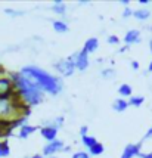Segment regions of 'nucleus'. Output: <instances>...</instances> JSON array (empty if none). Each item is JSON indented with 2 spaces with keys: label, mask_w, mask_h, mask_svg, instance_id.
Masks as SVG:
<instances>
[{
  "label": "nucleus",
  "mask_w": 152,
  "mask_h": 158,
  "mask_svg": "<svg viewBox=\"0 0 152 158\" xmlns=\"http://www.w3.org/2000/svg\"><path fill=\"white\" fill-rule=\"evenodd\" d=\"M145 102V98L142 96V95H138V96H131L129 98V105L131 106H134V108H139V106H142Z\"/></svg>",
  "instance_id": "6ab92c4d"
},
{
  "label": "nucleus",
  "mask_w": 152,
  "mask_h": 158,
  "mask_svg": "<svg viewBox=\"0 0 152 158\" xmlns=\"http://www.w3.org/2000/svg\"><path fill=\"white\" fill-rule=\"evenodd\" d=\"M87 130H89L87 126H81V127H80V136H81V138H83V136H87Z\"/></svg>",
  "instance_id": "bb28decb"
},
{
  "label": "nucleus",
  "mask_w": 152,
  "mask_h": 158,
  "mask_svg": "<svg viewBox=\"0 0 152 158\" xmlns=\"http://www.w3.org/2000/svg\"><path fill=\"white\" fill-rule=\"evenodd\" d=\"M52 24H53V30H55L56 33H59V34H64V33H67L69 30L68 24L62 19H55Z\"/></svg>",
  "instance_id": "dca6fc26"
},
{
  "label": "nucleus",
  "mask_w": 152,
  "mask_h": 158,
  "mask_svg": "<svg viewBox=\"0 0 152 158\" xmlns=\"http://www.w3.org/2000/svg\"><path fill=\"white\" fill-rule=\"evenodd\" d=\"M145 139H152V126L149 127V129H148V131H146Z\"/></svg>",
  "instance_id": "c85d7f7f"
},
{
  "label": "nucleus",
  "mask_w": 152,
  "mask_h": 158,
  "mask_svg": "<svg viewBox=\"0 0 152 158\" xmlns=\"http://www.w3.org/2000/svg\"><path fill=\"white\" fill-rule=\"evenodd\" d=\"M81 143H83L87 149H90L93 145L97 143V140H96V138H93V136H89V135H87V136H83V138H81Z\"/></svg>",
  "instance_id": "412c9836"
},
{
  "label": "nucleus",
  "mask_w": 152,
  "mask_h": 158,
  "mask_svg": "<svg viewBox=\"0 0 152 158\" xmlns=\"http://www.w3.org/2000/svg\"><path fill=\"white\" fill-rule=\"evenodd\" d=\"M58 130L56 127H52V126H43L40 129V135H42L43 139H46L47 142H53L58 138Z\"/></svg>",
  "instance_id": "1a4fd4ad"
},
{
  "label": "nucleus",
  "mask_w": 152,
  "mask_h": 158,
  "mask_svg": "<svg viewBox=\"0 0 152 158\" xmlns=\"http://www.w3.org/2000/svg\"><path fill=\"white\" fill-rule=\"evenodd\" d=\"M130 16H133V10H131V7L129 6L123 10V18H130Z\"/></svg>",
  "instance_id": "a878e982"
},
{
  "label": "nucleus",
  "mask_w": 152,
  "mask_h": 158,
  "mask_svg": "<svg viewBox=\"0 0 152 158\" xmlns=\"http://www.w3.org/2000/svg\"><path fill=\"white\" fill-rule=\"evenodd\" d=\"M120 3H121V5H124L125 7H129V3H130V2H129V0H121Z\"/></svg>",
  "instance_id": "2f4dec72"
},
{
  "label": "nucleus",
  "mask_w": 152,
  "mask_h": 158,
  "mask_svg": "<svg viewBox=\"0 0 152 158\" xmlns=\"http://www.w3.org/2000/svg\"><path fill=\"white\" fill-rule=\"evenodd\" d=\"M55 68H56V71L59 73V76H62V77L72 76V74L76 73V69H77L76 65L69 61V59H62V61H58L55 64Z\"/></svg>",
  "instance_id": "0eeeda50"
},
{
  "label": "nucleus",
  "mask_w": 152,
  "mask_h": 158,
  "mask_svg": "<svg viewBox=\"0 0 152 158\" xmlns=\"http://www.w3.org/2000/svg\"><path fill=\"white\" fill-rule=\"evenodd\" d=\"M142 143H129L125 145L124 151L121 154V158H136L140 155Z\"/></svg>",
  "instance_id": "6e6552de"
},
{
  "label": "nucleus",
  "mask_w": 152,
  "mask_h": 158,
  "mask_svg": "<svg viewBox=\"0 0 152 158\" xmlns=\"http://www.w3.org/2000/svg\"><path fill=\"white\" fill-rule=\"evenodd\" d=\"M10 80L14 81L16 95H18L19 101H21L24 105L34 106V105H39V103L43 102L44 92H43L37 84H34L33 81H30L28 78L21 76L19 73L10 74Z\"/></svg>",
  "instance_id": "f03ea898"
},
{
  "label": "nucleus",
  "mask_w": 152,
  "mask_h": 158,
  "mask_svg": "<svg viewBox=\"0 0 152 158\" xmlns=\"http://www.w3.org/2000/svg\"><path fill=\"white\" fill-rule=\"evenodd\" d=\"M5 12H6L9 16H21V15L24 14V12H21V10H15V9H9V7L5 9Z\"/></svg>",
  "instance_id": "b1692460"
},
{
  "label": "nucleus",
  "mask_w": 152,
  "mask_h": 158,
  "mask_svg": "<svg viewBox=\"0 0 152 158\" xmlns=\"http://www.w3.org/2000/svg\"><path fill=\"white\" fill-rule=\"evenodd\" d=\"M24 158H31V157H24Z\"/></svg>",
  "instance_id": "e433bc0d"
},
{
  "label": "nucleus",
  "mask_w": 152,
  "mask_h": 158,
  "mask_svg": "<svg viewBox=\"0 0 152 158\" xmlns=\"http://www.w3.org/2000/svg\"><path fill=\"white\" fill-rule=\"evenodd\" d=\"M149 49H151V53H152V39L149 40Z\"/></svg>",
  "instance_id": "f704fd0d"
},
{
  "label": "nucleus",
  "mask_w": 152,
  "mask_h": 158,
  "mask_svg": "<svg viewBox=\"0 0 152 158\" xmlns=\"http://www.w3.org/2000/svg\"><path fill=\"white\" fill-rule=\"evenodd\" d=\"M97 49H99V39H97V37H90V39H87L86 43H84L83 50H86L90 55V53H95Z\"/></svg>",
  "instance_id": "9b49d317"
},
{
  "label": "nucleus",
  "mask_w": 152,
  "mask_h": 158,
  "mask_svg": "<svg viewBox=\"0 0 152 158\" xmlns=\"http://www.w3.org/2000/svg\"><path fill=\"white\" fill-rule=\"evenodd\" d=\"M65 149V143H64V140H59V139H56L53 142H47V143L43 146V157H55V154L58 152H62Z\"/></svg>",
  "instance_id": "423d86ee"
},
{
  "label": "nucleus",
  "mask_w": 152,
  "mask_h": 158,
  "mask_svg": "<svg viewBox=\"0 0 152 158\" xmlns=\"http://www.w3.org/2000/svg\"><path fill=\"white\" fill-rule=\"evenodd\" d=\"M102 77H104V78H114V77H115V73H114L112 68H105V69H102Z\"/></svg>",
  "instance_id": "4be33fe9"
},
{
  "label": "nucleus",
  "mask_w": 152,
  "mask_h": 158,
  "mask_svg": "<svg viewBox=\"0 0 152 158\" xmlns=\"http://www.w3.org/2000/svg\"><path fill=\"white\" fill-rule=\"evenodd\" d=\"M87 152L90 154V157H97V155H102L105 152V146L101 142H97L96 145H93L90 149H87Z\"/></svg>",
  "instance_id": "f3484780"
},
{
  "label": "nucleus",
  "mask_w": 152,
  "mask_h": 158,
  "mask_svg": "<svg viewBox=\"0 0 152 158\" xmlns=\"http://www.w3.org/2000/svg\"><path fill=\"white\" fill-rule=\"evenodd\" d=\"M129 101L127 99H123V98H117L114 102H112V110L115 112H124L127 108H129Z\"/></svg>",
  "instance_id": "ddd939ff"
},
{
  "label": "nucleus",
  "mask_w": 152,
  "mask_h": 158,
  "mask_svg": "<svg viewBox=\"0 0 152 158\" xmlns=\"http://www.w3.org/2000/svg\"><path fill=\"white\" fill-rule=\"evenodd\" d=\"M148 71H149V73H152V61L149 62V65H148Z\"/></svg>",
  "instance_id": "473e14b6"
},
{
  "label": "nucleus",
  "mask_w": 152,
  "mask_h": 158,
  "mask_svg": "<svg viewBox=\"0 0 152 158\" xmlns=\"http://www.w3.org/2000/svg\"><path fill=\"white\" fill-rule=\"evenodd\" d=\"M69 61L72 62L74 65H76V68L78 71H86V69L89 68V53L86 52V50H80V52H76V53H72V55H69L68 58Z\"/></svg>",
  "instance_id": "20e7f679"
},
{
  "label": "nucleus",
  "mask_w": 152,
  "mask_h": 158,
  "mask_svg": "<svg viewBox=\"0 0 152 158\" xmlns=\"http://www.w3.org/2000/svg\"><path fill=\"white\" fill-rule=\"evenodd\" d=\"M31 158H44V157H43V155H33Z\"/></svg>",
  "instance_id": "72a5a7b5"
},
{
  "label": "nucleus",
  "mask_w": 152,
  "mask_h": 158,
  "mask_svg": "<svg viewBox=\"0 0 152 158\" xmlns=\"http://www.w3.org/2000/svg\"><path fill=\"white\" fill-rule=\"evenodd\" d=\"M118 93H120V96L123 98H131L133 96V89H131L130 84H121L120 87H118Z\"/></svg>",
  "instance_id": "a211bd4d"
},
{
  "label": "nucleus",
  "mask_w": 152,
  "mask_h": 158,
  "mask_svg": "<svg viewBox=\"0 0 152 158\" xmlns=\"http://www.w3.org/2000/svg\"><path fill=\"white\" fill-rule=\"evenodd\" d=\"M10 154V146L7 145L6 140H0V158L9 157Z\"/></svg>",
  "instance_id": "aec40b11"
},
{
  "label": "nucleus",
  "mask_w": 152,
  "mask_h": 158,
  "mask_svg": "<svg viewBox=\"0 0 152 158\" xmlns=\"http://www.w3.org/2000/svg\"><path fill=\"white\" fill-rule=\"evenodd\" d=\"M37 131V127L35 126H31V124H24V126H21L19 127V133H18V138H21V139H27L30 138L33 133H35Z\"/></svg>",
  "instance_id": "f8f14e48"
},
{
  "label": "nucleus",
  "mask_w": 152,
  "mask_h": 158,
  "mask_svg": "<svg viewBox=\"0 0 152 158\" xmlns=\"http://www.w3.org/2000/svg\"><path fill=\"white\" fill-rule=\"evenodd\" d=\"M5 126H10V127H12V121H10V123H9V121H0V130H3Z\"/></svg>",
  "instance_id": "cd10ccee"
},
{
  "label": "nucleus",
  "mask_w": 152,
  "mask_h": 158,
  "mask_svg": "<svg viewBox=\"0 0 152 158\" xmlns=\"http://www.w3.org/2000/svg\"><path fill=\"white\" fill-rule=\"evenodd\" d=\"M71 158H90V154L87 151H77L71 155Z\"/></svg>",
  "instance_id": "5701e85b"
},
{
  "label": "nucleus",
  "mask_w": 152,
  "mask_h": 158,
  "mask_svg": "<svg viewBox=\"0 0 152 158\" xmlns=\"http://www.w3.org/2000/svg\"><path fill=\"white\" fill-rule=\"evenodd\" d=\"M15 95L16 90L10 77H0V98H12Z\"/></svg>",
  "instance_id": "39448f33"
},
{
  "label": "nucleus",
  "mask_w": 152,
  "mask_h": 158,
  "mask_svg": "<svg viewBox=\"0 0 152 158\" xmlns=\"http://www.w3.org/2000/svg\"><path fill=\"white\" fill-rule=\"evenodd\" d=\"M19 74L28 78L30 81H33L34 84H37L44 93H50V95L55 96V95L62 92V78L44 71L40 67L27 65V67L21 68Z\"/></svg>",
  "instance_id": "f257e3e1"
},
{
  "label": "nucleus",
  "mask_w": 152,
  "mask_h": 158,
  "mask_svg": "<svg viewBox=\"0 0 152 158\" xmlns=\"http://www.w3.org/2000/svg\"><path fill=\"white\" fill-rule=\"evenodd\" d=\"M25 105L19 101L18 95L12 98H0V121H12L10 118L15 115V111H19Z\"/></svg>",
  "instance_id": "7ed1b4c3"
},
{
  "label": "nucleus",
  "mask_w": 152,
  "mask_h": 158,
  "mask_svg": "<svg viewBox=\"0 0 152 158\" xmlns=\"http://www.w3.org/2000/svg\"><path fill=\"white\" fill-rule=\"evenodd\" d=\"M52 10H53L56 15L65 16V15H67V5H65L64 2H61V0H55L53 5H52Z\"/></svg>",
  "instance_id": "2eb2a0df"
},
{
  "label": "nucleus",
  "mask_w": 152,
  "mask_h": 158,
  "mask_svg": "<svg viewBox=\"0 0 152 158\" xmlns=\"http://www.w3.org/2000/svg\"><path fill=\"white\" fill-rule=\"evenodd\" d=\"M133 18H136L138 21H146L151 18V10L146 7H139L136 10H133Z\"/></svg>",
  "instance_id": "4468645a"
},
{
  "label": "nucleus",
  "mask_w": 152,
  "mask_h": 158,
  "mask_svg": "<svg viewBox=\"0 0 152 158\" xmlns=\"http://www.w3.org/2000/svg\"><path fill=\"white\" fill-rule=\"evenodd\" d=\"M131 68H133V69H139V64L136 61H131Z\"/></svg>",
  "instance_id": "7c9ffc66"
},
{
  "label": "nucleus",
  "mask_w": 152,
  "mask_h": 158,
  "mask_svg": "<svg viewBox=\"0 0 152 158\" xmlns=\"http://www.w3.org/2000/svg\"><path fill=\"white\" fill-rule=\"evenodd\" d=\"M151 2L149 0H139V5H142V6H146V5H149Z\"/></svg>",
  "instance_id": "c756f323"
},
{
  "label": "nucleus",
  "mask_w": 152,
  "mask_h": 158,
  "mask_svg": "<svg viewBox=\"0 0 152 158\" xmlns=\"http://www.w3.org/2000/svg\"><path fill=\"white\" fill-rule=\"evenodd\" d=\"M124 43L125 46H131V44H136V43H139L140 41V31L139 30H129L127 33H125L124 35Z\"/></svg>",
  "instance_id": "9d476101"
},
{
  "label": "nucleus",
  "mask_w": 152,
  "mask_h": 158,
  "mask_svg": "<svg viewBox=\"0 0 152 158\" xmlns=\"http://www.w3.org/2000/svg\"><path fill=\"white\" fill-rule=\"evenodd\" d=\"M49 158H56V157H49Z\"/></svg>",
  "instance_id": "c9c22d12"
},
{
  "label": "nucleus",
  "mask_w": 152,
  "mask_h": 158,
  "mask_svg": "<svg viewBox=\"0 0 152 158\" xmlns=\"http://www.w3.org/2000/svg\"><path fill=\"white\" fill-rule=\"evenodd\" d=\"M106 41H108L109 44H117V43H120V37H117V35H109V37H106Z\"/></svg>",
  "instance_id": "393cba45"
}]
</instances>
